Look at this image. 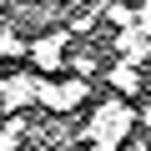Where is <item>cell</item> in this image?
Segmentation results:
<instances>
[{
    "label": "cell",
    "mask_w": 151,
    "mask_h": 151,
    "mask_svg": "<svg viewBox=\"0 0 151 151\" xmlns=\"http://www.w3.org/2000/svg\"><path fill=\"white\" fill-rule=\"evenodd\" d=\"M111 86H116L121 96H136V91H141V70H136L131 60H116V65H111Z\"/></svg>",
    "instance_id": "2"
},
{
    "label": "cell",
    "mask_w": 151,
    "mask_h": 151,
    "mask_svg": "<svg viewBox=\"0 0 151 151\" xmlns=\"http://www.w3.org/2000/svg\"><path fill=\"white\" fill-rule=\"evenodd\" d=\"M0 10H5V0H0Z\"/></svg>",
    "instance_id": "3"
},
{
    "label": "cell",
    "mask_w": 151,
    "mask_h": 151,
    "mask_svg": "<svg viewBox=\"0 0 151 151\" xmlns=\"http://www.w3.org/2000/svg\"><path fill=\"white\" fill-rule=\"evenodd\" d=\"M131 106L121 101V96H111V101H101L96 106V116H91V126H81V131H76V141H81V146H116L121 151V141H126V131H131Z\"/></svg>",
    "instance_id": "1"
}]
</instances>
